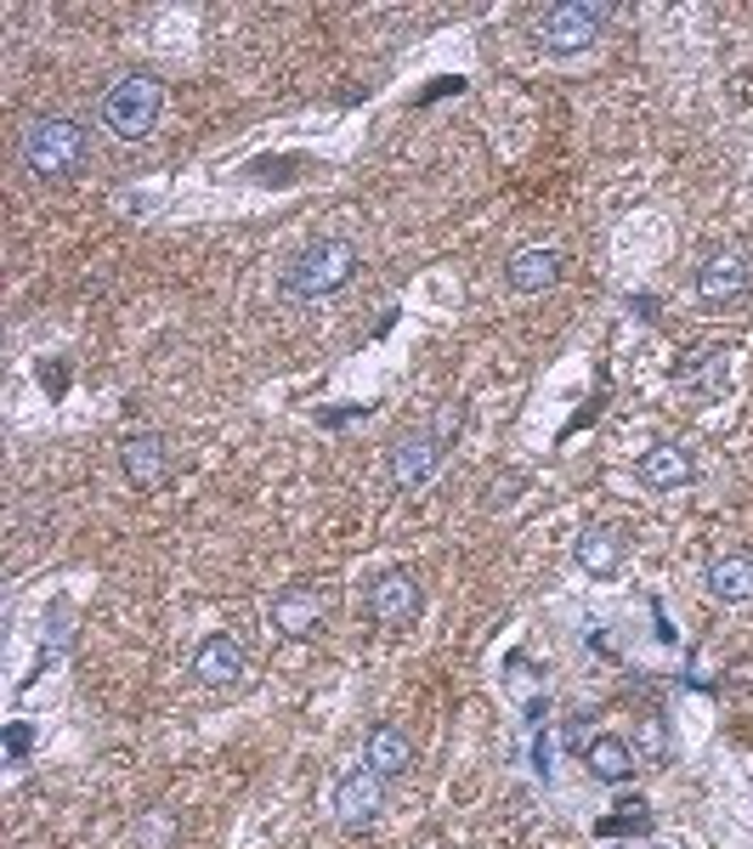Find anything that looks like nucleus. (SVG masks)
I'll list each match as a JSON object with an SVG mask.
<instances>
[{"mask_svg":"<svg viewBox=\"0 0 753 849\" xmlns=\"http://www.w3.org/2000/svg\"><path fill=\"white\" fill-rule=\"evenodd\" d=\"M18 153H23V165L35 171L40 182H62V176H74L91 159V137H85V125H74V119L40 114V119L23 125Z\"/></svg>","mask_w":753,"mask_h":849,"instance_id":"obj_1","label":"nucleus"},{"mask_svg":"<svg viewBox=\"0 0 753 849\" xmlns=\"http://www.w3.org/2000/svg\"><path fill=\"white\" fill-rule=\"evenodd\" d=\"M357 244L351 239H312L301 244V255L289 260V295H301V301H317V295H335V289H346L357 278Z\"/></svg>","mask_w":753,"mask_h":849,"instance_id":"obj_2","label":"nucleus"},{"mask_svg":"<svg viewBox=\"0 0 753 849\" xmlns=\"http://www.w3.org/2000/svg\"><path fill=\"white\" fill-rule=\"evenodd\" d=\"M448 431H460V408H442L431 431H403L397 442H391V487L397 493H414V487H425L437 476L442 453H448Z\"/></svg>","mask_w":753,"mask_h":849,"instance_id":"obj_3","label":"nucleus"},{"mask_svg":"<svg viewBox=\"0 0 753 849\" xmlns=\"http://www.w3.org/2000/svg\"><path fill=\"white\" fill-rule=\"evenodd\" d=\"M159 108H165V85L148 80V74H125V80H114L103 91V125L125 142L148 137V130L159 125Z\"/></svg>","mask_w":753,"mask_h":849,"instance_id":"obj_4","label":"nucleus"},{"mask_svg":"<svg viewBox=\"0 0 753 849\" xmlns=\"http://www.w3.org/2000/svg\"><path fill=\"white\" fill-rule=\"evenodd\" d=\"M617 7H595V0H561V7H544L538 12V46L549 57H572V51H583L589 40L601 35V23Z\"/></svg>","mask_w":753,"mask_h":849,"instance_id":"obj_5","label":"nucleus"},{"mask_svg":"<svg viewBox=\"0 0 753 849\" xmlns=\"http://www.w3.org/2000/svg\"><path fill=\"white\" fill-rule=\"evenodd\" d=\"M748 289H753V260H748L737 244L708 249V255L697 260V301H703L708 312H731V306H742V301H748Z\"/></svg>","mask_w":753,"mask_h":849,"instance_id":"obj_6","label":"nucleus"},{"mask_svg":"<svg viewBox=\"0 0 753 849\" xmlns=\"http://www.w3.org/2000/svg\"><path fill=\"white\" fill-rule=\"evenodd\" d=\"M380 804H385V776H374L369 765H357L335 781V822L346 833H363L380 815Z\"/></svg>","mask_w":753,"mask_h":849,"instance_id":"obj_7","label":"nucleus"},{"mask_svg":"<svg viewBox=\"0 0 753 849\" xmlns=\"http://www.w3.org/2000/svg\"><path fill=\"white\" fill-rule=\"evenodd\" d=\"M674 385L692 403H719V397H726V385H731V357L719 346H692L680 357V369H674Z\"/></svg>","mask_w":753,"mask_h":849,"instance_id":"obj_8","label":"nucleus"},{"mask_svg":"<svg viewBox=\"0 0 753 849\" xmlns=\"http://www.w3.org/2000/svg\"><path fill=\"white\" fill-rule=\"evenodd\" d=\"M244 668H250V658H244L239 635H205L199 651H193V679L210 685V691H233Z\"/></svg>","mask_w":753,"mask_h":849,"instance_id":"obj_9","label":"nucleus"},{"mask_svg":"<svg viewBox=\"0 0 753 849\" xmlns=\"http://www.w3.org/2000/svg\"><path fill=\"white\" fill-rule=\"evenodd\" d=\"M369 612L380 617V624H414V617L425 612V590H419V578L403 572V567H391L369 583Z\"/></svg>","mask_w":753,"mask_h":849,"instance_id":"obj_10","label":"nucleus"},{"mask_svg":"<svg viewBox=\"0 0 753 849\" xmlns=\"http://www.w3.org/2000/svg\"><path fill=\"white\" fill-rule=\"evenodd\" d=\"M635 476H640L646 493H680V487H692L697 460H692V453H685L680 442H658V447H646V453H640Z\"/></svg>","mask_w":753,"mask_h":849,"instance_id":"obj_11","label":"nucleus"},{"mask_svg":"<svg viewBox=\"0 0 753 849\" xmlns=\"http://www.w3.org/2000/svg\"><path fill=\"white\" fill-rule=\"evenodd\" d=\"M273 624H278V635H289V640H312L323 624H329V601H323L312 583H294V590H283V595L273 601Z\"/></svg>","mask_w":753,"mask_h":849,"instance_id":"obj_12","label":"nucleus"},{"mask_svg":"<svg viewBox=\"0 0 753 849\" xmlns=\"http://www.w3.org/2000/svg\"><path fill=\"white\" fill-rule=\"evenodd\" d=\"M119 470L137 481V487H159L171 476V442L159 431H130L119 442Z\"/></svg>","mask_w":753,"mask_h":849,"instance_id":"obj_13","label":"nucleus"},{"mask_svg":"<svg viewBox=\"0 0 753 849\" xmlns=\"http://www.w3.org/2000/svg\"><path fill=\"white\" fill-rule=\"evenodd\" d=\"M363 765H369L374 776H385V781L408 776V770H414V736H408L403 725H374L369 742H363Z\"/></svg>","mask_w":753,"mask_h":849,"instance_id":"obj_14","label":"nucleus"},{"mask_svg":"<svg viewBox=\"0 0 753 849\" xmlns=\"http://www.w3.org/2000/svg\"><path fill=\"white\" fill-rule=\"evenodd\" d=\"M505 278H510L515 295H544V289H555V278H561V249H549V244L515 249L510 267H505Z\"/></svg>","mask_w":753,"mask_h":849,"instance_id":"obj_15","label":"nucleus"},{"mask_svg":"<svg viewBox=\"0 0 753 849\" xmlns=\"http://www.w3.org/2000/svg\"><path fill=\"white\" fill-rule=\"evenodd\" d=\"M572 561H578L589 578H612L617 567H624V533L606 527V521L583 527V533H578V544H572Z\"/></svg>","mask_w":753,"mask_h":849,"instance_id":"obj_16","label":"nucleus"},{"mask_svg":"<svg viewBox=\"0 0 753 849\" xmlns=\"http://www.w3.org/2000/svg\"><path fill=\"white\" fill-rule=\"evenodd\" d=\"M708 595L719 606H748L753 601V555H719L708 567Z\"/></svg>","mask_w":753,"mask_h":849,"instance_id":"obj_17","label":"nucleus"},{"mask_svg":"<svg viewBox=\"0 0 753 849\" xmlns=\"http://www.w3.org/2000/svg\"><path fill=\"white\" fill-rule=\"evenodd\" d=\"M583 765H589L595 781H606V788H624V781L635 776V747L624 736H595V742H589V754H583Z\"/></svg>","mask_w":753,"mask_h":849,"instance_id":"obj_18","label":"nucleus"},{"mask_svg":"<svg viewBox=\"0 0 753 849\" xmlns=\"http://www.w3.org/2000/svg\"><path fill=\"white\" fill-rule=\"evenodd\" d=\"M635 759L646 765H663L669 759V725H663V713H640V725H635Z\"/></svg>","mask_w":753,"mask_h":849,"instance_id":"obj_19","label":"nucleus"},{"mask_svg":"<svg viewBox=\"0 0 753 849\" xmlns=\"http://www.w3.org/2000/svg\"><path fill=\"white\" fill-rule=\"evenodd\" d=\"M69 640H74V612H69V601H57L51 606V624H46V646H40V668L57 663L62 651H69Z\"/></svg>","mask_w":753,"mask_h":849,"instance_id":"obj_20","label":"nucleus"},{"mask_svg":"<svg viewBox=\"0 0 753 849\" xmlns=\"http://www.w3.org/2000/svg\"><path fill=\"white\" fill-rule=\"evenodd\" d=\"M629 810L624 815H606V822H601V833L606 838H617V833H651V815L640 810V799H624Z\"/></svg>","mask_w":753,"mask_h":849,"instance_id":"obj_21","label":"nucleus"},{"mask_svg":"<svg viewBox=\"0 0 753 849\" xmlns=\"http://www.w3.org/2000/svg\"><path fill=\"white\" fill-rule=\"evenodd\" d=\"M171 833H176V822H171L165 810H159V815H148V822L137 827V844H142V849H165V844H171Z\"/></svg>","mask_w":753,"mask_h":849,"instance_id":"obj_22","label":"nucleus"},{"mask_svg":"<svg viewBox=\"0 0 753 849\" xmlns=\"http://www.w3.org/2000/svg\"><path fill=\"white\" fill-rule=\"evenodd\" d=\"M515 487H521V481H494V493H487V510L510 504V499H515Z\"/></svg>","mask_w":753,"mask_h":849,"instance_id":"obj_23","label":"nucleus"},{"mask_svg":"<svg viewBox=\"0 0 753 849\" xmlns=\"http://www.w3.org/2000/svg\"><path fill=\"white\" fill-rule=\"evenodd\" d=\"M7 747H12V759H23L28 754V725H12L7 731Z\"/></svg>","mask_w":753,"mask_h":849,"instance_id":"obj_24","label":"nucleus"},{"mask_svg":"<svg viewBox=\"0 0 753 849\" xmlns=\"http://www.w3.org/2000/svg\"><path fill=\"white\" fill-rule=\"evenodd\" d=\"M40 380H46L51 391H62V385H69V369H62V363H51V369H46V363H40Z\"/></svg>","mask_w":753,"mask_h":849,"instance_id":"obj_25","label":"nucleus"},{"mask_svg":"<svg viewBox=\"0 0 753 849\" xmlns=\"http://www.w3.org/2000/svg\"><path fill=\"white\" fill-rule=\"evenodd\" d=\"M567 747H572V754H589V736H583V725H578V720L567 725Z\"/></svg>","mask_w":753,"mask_h":849,"instance_id":"obj_26","label":"nucleus"},{"mask_svg":"<svg viewBox=\"0 0 753 849\" xmlns=\"http://www.w3.org/2000/svg\"><path fill=\"white\" fill-rule=\"evenodd\" d=\"M651 849H658V844H651Z\"/></svg>","mask_w":753,"mask_h":849,"instance_id":"obj_27","label":"nucleus"},{"mask_svg":"<svg viewBox=\"0 0 753 849\" xmlns=\"http://www.w3.org/2000/svg\"><path fill=\"white\" fill-rule=\"evenodd\" d=\"M617 849H624V844H617Z\"/></svg>","mask_w":753,"mask_h":849,"instance_id":"obj_28","label":"nucleus"}]
</instances>
